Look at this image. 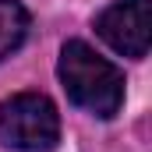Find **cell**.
I'll use <instances>...</instances> for the list:
<instances>
[{"mask_svg":"<svg viewBox=\"0 0 152 152\" xmlns=\"http://www.w3.org/2000/svg\"><path fill=\"white\" fill-rule=\"evenodd\" d=\"M60 81L71 96V103L96 117H113L124 103V75L106 57H99L85 42H67L60 53Z\"/></svg>","mask_w":152,"mask_h":152,"instance_id":"1","label":"cell"},{"mask_svg":"<svg viewBox=\"0 0 152 152\" xmlns=\"http://www.w3.org/2000/svg\"><path fill=\"white\" fill-rule=\"evenodd\" d=\"M60 138V117L57 106L39 96L21 92L0 103V142L21 152H46Z\"/></svg>","mask_w":152,"mask_h":152,"instance_id":"2","label":"cell"},{"mask_svg":"<svg viewBox=\"0 0 152 152\" xmlns=\"http://www.w3.org/2000/svg\"><path fill=\"white\" fill-rule=\"evenodd\" d=\"M99 36L124 57H145L152 39V0H117L96 21Z\"/></svg>","mask_w":152,"mask_h":152,"instance_id":"3","label":"cell"},{"mask_svg":"<svg viewBox=\"0 0 152 152\" xmlns=\"http://www.w3.org/2000/svg\"><path fill=\"white\" fill-rule=\"evenodd\" d=\"M28 32V11L18 0H0V60L11 57Z\"/></svg>","mask_w":152,"mask_h":152,"instance_id":"4","label":"cell"}]
</instances>
